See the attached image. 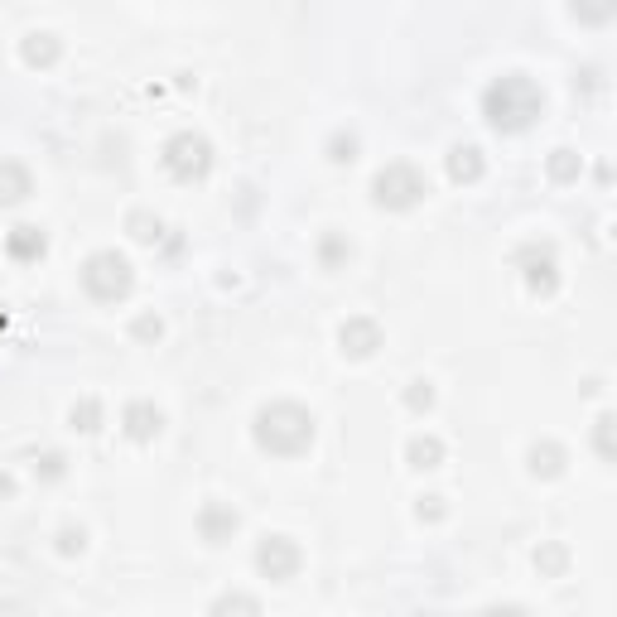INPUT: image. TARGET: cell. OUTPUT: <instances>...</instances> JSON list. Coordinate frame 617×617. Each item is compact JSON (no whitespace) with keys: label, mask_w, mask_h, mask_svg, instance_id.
<instances>
[{"label":"cell","mask_w":617,"mask_h":617,"mask_svg":"<svg viewBox=\"0 0 617 617\" xmlns=\"http://www.w3.org/2000/svg\"><path fill=\"white\" fill-rule=\"evenodd\" d=\"M20 58H25L29 68H54L58 58H63V44H58L54 34L39 29V34H25V39H20Z\"/></svg>","instance_id":"5bb4252c"},{"label":"cell","mask_w":617,"mask_h":617,"mask_svg":"<svg viewBox=\"0 0 617 617\" xmlns=\"http://www.w3.org/2000/svg\"><path fill=\"white\" fill-rule=\"evenodd\" d=\"M251 434H256V444H261L266 454L295 458L314 444V415H309L299 401H270L266 410H256Z\"/></svg>","instance_id":"7a4b0ae2"},{"label":"cell","mask_w":617,"mask_h":617,"mask_svg":"<svg viewBox=\"0 0 617 617\" xmlns=\"http://www.w3.org/2000/svg\"><path fill=\"white\" fill-rule=\"evenodd\" d=\"M405 458H410V468H439V463H444V439L415 434V439L405 444Z\"/></svg>","instance_id":"9a60e30c"},{"label":"cell","mask_w":617,"mask_h":617,"mask_svg":"<svg viewBox=\"0 0 617 617\" xmlns=\"http://www.w3.org/2000/svg\"><path fill=\"white\" fill-rule=\"evenodd\" d=\"M569 15L579 25H608L617 15V0H569Z\"/></svg>","instance_id":"e0dca14e"},{"label":"cell","mask_w":617,"mask_h":617,"mask_svg":"<svg viewBox=\"0 0 617 617\" xmlns=\"http://www.w3.org/2000/svg\"><path fill=\"white\" fill-rule=\"evenodd\" d=\"M29 193H34V179L20 160H0V208H20Z\"/></svg>","instance_id":"8fae6325"},{"label":"cell","mask_w":617,"mask_h":617,"mask_svg":"<svg viewBox=\"0 0 617 617\" xmlns=\"http://www.w3.org/2000/svg\"><path fill=\"white\" fill-rule=\"evenodd\" d=\"M444 516V497H420V521H439Z\"/></svg>","instance_id":"f546056e"},{"label":"cell","mask_w":617,"mask_h":617,"mask_svg":"<svg viewBox=\"0 0 617 617\" xmlns=\"http://www.w3.org/2000/svg\"><path fill=\"white\" fill-rule=\"evenodd\" d=\"M483 116L497 135H521L545 116V92L526 73H502L483 92Z\"/></svg>","instance_id":"6da1fadb"},{"label":"cell","mask_w":617,"mask_h":617,"mask_svg":"<svg viewBox=\"0 0 617 617\" xmlns=\"http://www.w3.org/2000/svg\"><path fill=\"white\" fill-rule=\"evenodd\" d=\"M299 564H304V555H299V545L290 536H261V545H256V569H261L266 579L285 584V579L299 574Z\"/></svg>","instance_id":"52a82bcc"},{"label":"cell","mask_w":617,"mask_h":617,"mask_svg":"<svg viewBox=\"0 0 617 617\" xmlns=\"http://www.w3.org/2000/svg\"><path fill=\"white\" fill-rule=\"evenodd\" d=\"M405 405H410V410H430V405H434V386H430V381H410V386H405Z\"/></svg>","instance_id":"484cf974"},{"label":"cell","mask_w":617,"mask_h":617,"mask_svg":"<svg viewBox=\"0 0 617 617\" xmlns=\"http://www.w3.org/2000/svg\"><path fill=\"white\" fill-rule=\"evenodd\" d=\"M328 160H338V164H352L357 160V135H333V140H328Z\"/></svg>","instance_id":"cb8c5ba5"},{"label":"cell","mask_w":617,"mask_h":617,"mask_svg":"<svg viewBox=\"0 0 617 617\" xmlns=\"http://www.w3.org/2000/svg\"><path fill=\"white\" fill-rule=\"evenodd\" d=\"M516 266H521V275H526L531 295H555V285H560L555 246H545V242H526L521 251H516Z\"/></svg>","instance_id":"8992f818"},{"label":"cell","mask_w":617,"mask_h":617,"mask_svg":"<svg viewBox=\"0 0 617 617\" xmlns=\"http://www.w3.org/2000/svg\"><path fill=\"white\" fill-rule=\"evenodd\" d=\"M338 348L348 352V357H372L381 348V328L376 319H348L338 328Z\"/></svg>","instance_id":"30bf717a"},{"label":"cell","mask_w":617,"mask_h":617,"mask_svg":"<svg viewBox=\"0 0 617 617\" xmlns=\"http://www.w3.org/2000/svg\"><path fill=\"white\" fill-rule=\"evenodd\" d=\"M82 290L97 299V304H116L135 290V270L121 251H92L82 261Z\"/></svg>","instance_id":"3957f363"},{"label":"cell","mask_w":617,"mask_h":617,"mask_svg":"<svg viewBox=\"0 0 617 617\" xmlns=\"http://www.w3.org/2000/svg\"><path fill=\"white\" fill-rule=\"evenodd\" d=\"M126 227H131V237L135 242H160V217H150V213H131L126 217Z\"/></svg>","instance_id":"44dd1931"},{"label":"cell","mask_w":617,"mask_h":617,"mask_svg":"<svg viewBox=\"0 0 617 617\" xmlns=\"http://www.w3.org/2000/svg\"><path fill=\"white\" fill-rule=\"evenodd\" d=\"M73 430H82V434L102 430V401H97V396H87V401L73 405Z\"/></svg>","instance_id":"d6986e66"},{"label":"cell","mask_w":617,"mask_h":617,"mask_svg":"<svg viewBox=\"0 0 617 617\" xmlns=\"http://www.w3.org/2000/svg\"><path fill=\"white\" fill-rule=\"evenodd\" d=\"M319 256H323V266H338V261H348V256H352V246L343 242V237H323Z\"/></svg>","instance_id":"83f0119b"},{"label":"cell","mask_w":617,"mask_h":617,"mask_svg":"<svg viewBox=\"0 0 617 617\" xmlns=\"http://www.w3.org/2000/svg\"><path fill=\"white\" fill-rule=\"evenodd\" d=\"M213 613H261V603L256 598H246V593H227V598H217Z\"/></svg>","instance_id":"d4e9b609"},{"label":"cell","mask_w":617,"mask_h":617,"mask_svg":"<svg viewBox=\"0 0 617 617\" xmlns=\"http://www.w3.org/2000/svg\"><path fill=\"white\" fill-rule=\"evenodd\" d=\"M82 545H87V531H82V526H63V531H58V555H82Z\"/></svg>","instance_id":"4316f807"},{"label":"cell","mask_w":617,"mask_h":617,"mask_svg":"<svg viewBox=\"0 0 617 617\" xmlns=\"http://www.w3.org/2000/svg\"><path fill=\"white\" fill-rule=\"evenodd\" d=\"M121 430H126V439H135V444H150V439H155V434L164 430L160 405H150V401H131L126 410H121Z\"/></svg>","instance_id":"ba28073f"},{"label":"cell","mask_w":617,"mask_h":617,"mask_svg":"<svg viewBox=\"0 0 617 617\" xmlns=\"http://www.w3.org/2000/svg\"><path fill=\"white\" fill-rule=\"evenodd\" d=\"M550 179H555V184H574V179H579V155H574V150H555V155H550Z\"/></svg>","instance_id":"ffe728a7"},{"label":"cell","mask_w":617,"mask_h":617,"mask_svg":"<svg viewBox=\"0 0 617 617\" xmlns=\"http://www.w3.org/2000/svg\"><path fill=\"white\" fill-rule=\"evenodd\" d=\"M449 179H454V184H478V179H483V150H478V145H454V150H449Z\"/></svg>","instance_id":"7c38bea8"},{"label":"cell","mask_w":617,"mask_h":617,"mask_svg":"<svg viewBox=\"0 0 617 617\" xmlns=\"http://www.w3.org/2000/svg\"><path fill=\"white\" fill-rule=\"evenodd\" d=\"M425 193H430V184H425V174H420L415 164H386V169L372 179V203L376 208H386V213L415 208Z\"/></svg>","instance_id":"277c9868"},{"label":"cell","mask_w":617,"mask_h":617,"mask_svg":"<svg viewBox=\"0 0 617 617\" xmlns=\"http://www.w3.org/2000/svg\"><path fill=\"white\" fill-rule=\"evenodd\" d=\"M526 463H531V473H536V478H560V473H564V449L545 439V444H536V449H531V458H526Z\"/></svg>","instance_id":"2e32d148"},{"label":"cell","mask_w":617,"mask_h":617,"mask_svg":"<svg viewBox=\"0 0 617 617\" xmlns=\"http://www.w3.org/2000/svg\"><path fill=\"white\" fill-rule=\"evenodd\" d=\"M237 511L227 507V502H208V507L198 511V536L208 540V545H227V540L237 536Z\"/></svg>","instance_id":"9c48e42d"},{"label":"cell","mask_w":617,"mask_h":617,"mask_svg":"<svg viewBox=\"0 0 617 617\" xmlns=\"http://www.w3.org/2000/svg\"><path fill=\"white\" fill-rule=\"evenodd\" d=\"M164 169H169V179L174 184H198V179H208V169H213V145L203 140V135L193 131H179L164 140Z\"/></svg>","instance_id":"5b68a950"},{"label":"cell","mask_w":617,"mask_h":617,"mask_svg":"<svg viewBox=\"0 0 617 617\" xmlns=\"http://www.w3.org/2000/svg\"><path fill=\"white\" fill-rule=\"evenodd\" d=\"M593 444H598V458H603V463H613V415H598Z\"/></svg>","instance_id":"603a6c76"},{"label":"cell","mask_w":617,"mask_h":617,"mask_svg":"<svg viewBox=\"0 0 617 617\" xmlns=\"http://www.w3.org/2000/svg\"><path fill=\"white\" fill-rule=\"evenodd\" d=\"M0 328H5V304H0Z\"/></svg>","instance_id":"4dcf8cb0"},{"label":"cell","mask_w":617,"mask_h":617,"mask_svg":"<svg viewBox=\"0 0 617 617\" xmlns=\"http://www.w3.org/2000/svg\"><path fill=\"white\" fill-rule=\"evenodd\" d=\"M536 569L545 574V579H560L564 569H569V550H564V545H540V550H536Z\"/></svg>","instance_id":"ac0fdd59"},{"label":"cell","mask_w":617,"mask_h":617,"mask_svg":"<svg viewBox=\"0 0 617 617\" xmlns=\"http://www.w3.org/2000/svg\"><path fill=\"white\" fill-rule=\"evenodd\" d=\"M5 251H10L15 261H39V256L49 251V237H44V227L25 222V227H15V232L5 237Z\"/></svg>","instance_id":"4fadbf2b"},{"label":"cell","mask_w":617,"mask_h":617,"mask_svg":"<svg viewBox=\"0 0 617 617\" xmlns=\"http://www.w3.org/2000/svg\"><path fill=\"white\" fill-rule=\"evenodd\" d=\"M131 333L140 338V343H160V333H164V323L155 319V314H140V319L131 323Z\"/></svg>","instance_id":"f1b7e54d"},{"label":"cell","mask_w":617,"mask_h":617,"mask_svg":"<svg viewBox=\"0 0 617 617\" xmlns=\"http://www.w3.org/2000/svg\"><path fill=\"white\" fill-rule=\"evenodd\" d=\"M68 473V458L63 454H39L34 458V478H44V483H58Z\"/></svg>","instance_id":"7402d4cb"}]
</instances>
